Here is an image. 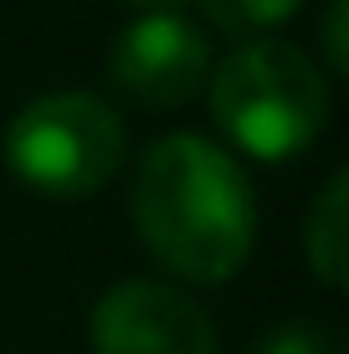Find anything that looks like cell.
Segmentation results:
<instances>
[{
    "instance_id": "obj_1",
    "label": "cell",
    "mask_w": 349,
    "mask_h": 354,
    "mask_svg": "<svg viewBox=\"0 0 349 354\" xmlns=\"http://www.w3.org/2000/svg\"><path fill=\"white\" fill-rule=\"evenodd\" d=\"M134 226L144 247L185 283H226L252 252V190L221 144L170 133L139 165Z\"/></svg>"
},
{
    "instance_id": "obj_2",
    "label": "cell",
    "mask_w": 349,
    "mask_h": 354,
    "mask_svg": "<svg viewBox=\"0 0 349 354\" xmlns=\"http://www.w3.org/2000/svg\"><path fill=\"white\" fill-rule=\"evenodd\" d=\"M211 113L236 149L257 160H287L319 139L329 118V82L287 41H247L216 67Z\"/></svg>"
},
{
    "instance_id": "obj_3",
    "label": "cell",
    "mask_w": 349,
    "mask_h": 354,
    "mask_svg": "<svg viewBox=\"0 0 349 354\" xmlns=\"http://www.w3.org/2000/svg\"><path fill=\"white\" fill-rule=\"evenodd\" d=\"M124 160V118L93 93H41L10 118L6 165L21 185L77 201L113 180Z\"/></svg>"
},
{
    "instance_id": "obj_4",
    "label": "cell",
    "mask_w": 349,
    "mask_h": 354,
    "mask_svg": "<svg viewBox=\"0 0 349 354\" xmlns=\"http://www.w3.org/2000/svg\"><path fill=\"white\" fill-rule=\"evenodd\" d=\"M93 354H216V328L196 298L139 277L98 298Z\"/></svg>"
},
{
    "instance_id": "obj_5",
    "label": "cell",
    "mask_w": 349,
    "mask_h": 354,
    "mask_svg": "<svg viewBox=\"0 0 349 354\" xmlns=\"http://www.w3.org/2000/svg\"><path fill=\"white\" fill-rule=\"evenodd\" d=\"M113 88L144 108H180L211 77V46L185 16H139L108 57Z\"/></svg>"
},
{
    "instance_id": "obj_6",
    "label": "cell",
    "mask_w": 349,
    "mask_h": 354,
    "mask_svg": "<svg viewBox=\"0 0 349 354\" xmlns=\"http://www.w3.org/2000/svg\"><path fill=\"white\" fill-rule=\"evenodd\" d=\"M303 252H308V267L323 288L339 292L344 277H349V175L334 169L323 180V190L314 195L303 216Z\"/></svg>"
},
{
    "instance_id": "obj_7",
    "label": "cell",
    "mask_w": 349,
    "mask_h": 354,
    "mask_svg": "<svg viewBox=\"0 0 349 354\" xmlns=\"http://www.w3.org/2000/svg\"><path fill=\"white\" fill-rule=\"evenodd\" d=\"M196 6L206 10L221 31L252 36V31H267V26H278V21H287L303 0H196Z\"/></svg>"
},
{
    "instance_id": "obj_8",
    "label": "cell",
    "mask_w": 349,
    "mask_h": 354,
    "mask_svg": "<svg viewBox=\"0 0 349 354\" xmlns=\"http://www.w3.org/2000/svg\"><path fill=\"white\" fill-rule=\"evenodd\" d=\"M252 354H329V339H323L319 328H308V324H283V328H272V334H262L257 344H252Z\"/></svg>"
},
{
    "instance_id": "obj_9",
    "label": "cell",
    "mask_w": 349,
    "mask_h": 354,
    "mask_svg": "<svg viewBox=\"0 0 349 354\" xmlns=\"http://www.w3.org/2000/svg\"><path fill=\"white\" fill-rule=\"evenodd\" d=\"M344 10L349 0H329V16H323V46H329V67H349V52H344Z\"/></svg>"
},
{
    "instance_id": "obj_10",
    "label": "cell",
    "mask_w": 349,
    "mask_h": 354,
    "mask_svg": "<svg viewBox=\"0 0 349 354\" xmlns=\"http://www.w3.org/2000/svg\"><path fill=\"white\" fill-rule=\"evenodd\" d=\"M124 6H134L139 16H180L185 0H124Z\"/></svg>"
}]
</instances>
